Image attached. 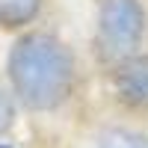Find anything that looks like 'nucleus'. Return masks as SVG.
Listing matches in <instances>:
<instances>
[{
  "label": "nucleus",
  "instance_id": "1",
  "mask_svg": "<svg viewBox=\"0 0 148 148\" xmlns=\"http://www.w3.org/2000/svg\"><path fill=\"white\" fill-rule=\"evenodd\" d=\"M12 89L30 110H53L68 98L74 86L71 51L47 33H30L9 51Z\"/></svg>",
  "mask_w": 148,
  "mask_h": 148
},
{
  "label": "nucleus",
  "instance_id": "2",
  "mask_svg": "<svg viewBox=\"0 0 148 148\" xmlns=\"http://www.w3.org/2000/svg\"><path fill=\"white\" fill-rule=\"evenodd\" d=\"M145 9L139 0H101L98 12V45L110 59H127L142 45Z\"/></svg>",
  "mask_w": 148,
  "mask_h": 148
},
{
  "label": "nucleus",
  "instance_id": "3",
  "mask_svg": "<svg viewBox=\"0 0 148 148\" xmlns=\"http://www.w3.org/2000/svg\"><path fill=\"white\" fill-rule=\"evenodd\" d=\"M116 95L130 107H148V53L121 59L113 74Z\"/></svg>",
  "mask_w": 148,
  "mask_h": 148
},
{
  "label": "nucleus",
  "instance_id": "4",
  "mask_svg": "<svg viewBox=\"0 0 148 148\" xmlns=\"http://www.w3.org/2000/svg\"><path fill=\"white\" fill-rule=\"evenodd\" d=\"M42 9V0H0V24L6 30H18L30 24Z\"/></svg>",
  "mask_w": 148,
  "mask_h": 148
},
{
  "label": "nucleus",
  "instance_id": "5",
  "mask_svg": "<svg viewBox=\"0 0 148 148\" xmlns=\"http://www.w3.org/2000/svg\"><path fill=\"white\" fill-rule=\"evenodd\" d=\"M98 148H148V139L127 127H107L98 136Z\"/></svg>",
  "mask_w": 148,
  "mask_h": 148
},
{
  "label": "nucleus",
  "instance_id": "6",
  "mask_svg": "<svg viewBox=\"0 0 148 148\" xmlns=\"http://www.w3.org/2000/svg\"><path fill=\"white\" fill-rule=\"evenodd\" d=\"M12 121H15V107H12V98L3 92V86H0V136L12 127Z\"/></svg>",
  "mask_w": 148,
  "mask_h": 148
}]
</instances>
